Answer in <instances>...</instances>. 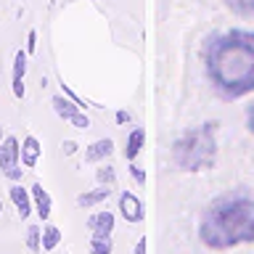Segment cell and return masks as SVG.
Returning <instances> with one entry per match:
<instances>
[{
  "label": "cell",
  "instance_id": "1",
  "mask_svg": "<svg viewBox=\"0 0 254 254\" xmlns=\"http://www.w3.org/2000/svg\"><path fill=\"white\" fill-rule=\"evenodd\" d=\"M206 74L225 98H241L254 90V32L230 29L206 45Z\"/></svg>",
  "mask_w": 254,
  "mask_h": 254
},
{
  "label": "cell",
  "instance_id": "2",
  "mask_svg": "<svg viewBox=\"0 0 254 254\" xmlns=\"http://www.w3.org/2000/svg\"><path fill=\"white\" fill-rule=\"evenodd\" d=\"M198 238L209 249H233L254 241V188H236L204 209Z\"/></svg>",
  "mask_w": 254,
  "mask_h": 254
},
{
  "label": "cell",
  "instance_id": "3",
  "mask_svg": "<svg viewBox=\"0 0 254 254\" xmlns=\"http://www.w3.org/2000/svg\"><path fill=\"white\" fill-rule=\"evenodd\" d=\"M214 154H217V122L198 125L172 143V162L186 172H198L212 167Z\"/></svg>",
  "mask_w": 254,
  "mask_h": 254
},
{
  "label": "cell",
  "instance_id": "4",
  "mask_svg": "<svg viewBox=\"0 0 254 254\" xmlns=\"http://www.w3.org/2000/svg\"><path fill=\"white\" fill-rule=\"evenodd\" d=\"M19 159H21V146L13 135L0 140V170L5 172V178L11 180H21L24 170H19Z\"/></svg>",
  "mask_w": 254,
  "mask_h": 254
},
{
  "label": "cell",
  "instance_id": "5",
  "mask_svg": "<svg viewBox=\"0 0 254 254\" xmlns=\"http://www.w3.org/2000/svg\"><path fill=\"white\" fill-rule=\"evenodd\" d=\"M53 111L59 114L64 122L74 125L77 130H87L90 127V119H87V114H82V106L79 103H74L71 98H64V95H53Z\"/></svg>",
  "mask_w": 254,
  "mask_h": 254
},
{
  "label": "cell",
  "instance_id": "6",
  "mask_svg": "<svg viewBox=\"0 0 254 254\" xmlns=\"http://www.w3.org/2000/svg\"><path fill=\"white\" fill-rule=\"evenodd\" d=\"M119 212H122V217L127 222H140L146 217V209H143L140 198L135 193H130V190H125V193L119 196Z\"/></svg>",
  "mask_w": 254,
  "mask_h": 254
},
{
  "label": "cell",
  "instance_id": "7",
  "mask_svg": "<svg viewBox=\"0 0 254 254\" xmlns=\"http://www.w3.org/2000/svg\"><path fill=\"white\" fill-rule=\"evenodd\" d=\"M32 201H35V209H37V217L40 220H48L51 217V209H53V201H51V193H48V190L40 186V183H35V186H32Z\"/></svg>",
  "mask_w": 254,
  "mask_h": 254
},
{
  "label": "cell",
  "instance_id": "8",
  "mask_svg": "<svg viewBox=\"0 0 254 254\" xmlns=\"http://www.w3.org/2000/svg\"><path fill=\"white\" fill-rule=\"evenodd\" d=\"M114 154V140L111 138H101V140H95V143H90L87 146V151H85V162H101V159H106V156H111Z\"/></svg>",
  "mask_w": 254,
  "mask_h": 254
},
{
  "label": "cell",
  "instance_id": "9",
  "mask_svg": "<svg viewBox=\"0 0 254 254\" xmlns=\"http://www.w3.org/2000/svg\"><path fill=\"white\" fill-rule=\"evenodd\" d=\"M24 74H27V51H19L13 59V95L24 98Z\"/></svg>",
  "mask_w": 254,
  "mask_h": 254
},
{
  "label": "cell",
  "instance_id": "10",
  "mask_svg": "<svg viewBox=\"0 0 254 254\" xmlns=\"http://www.w3.org/2000/svg\"><path fill=\"white\" fill-rule=\"evenodd\" d=\"M8 193H11V201H13L16 209H19L21 217H29V214H32V193H29V190H24L19 183H16V186L8 188Z\"/></svg>",
  "mask_w": 254,
  "mask_h": 254
},
{
  "label": "cell",
  "instance_id": "11",
  "mask_svg": "<svg viewBox=\"0 0 254 254\" xmlns=\"http://www.w3.org/2000/svg\"><path fill=\"white\" fill-rule=\"evenodd\" d=\"M87 228L93 230V236H111L114 230V214L111 212H98L87 220Z\"/></svg>",
  "mask_w": 254,
  "mask_h": 254
},
{
  "label": "cell",
  "instance_id": "12",
  "mask_svg": "<svg viewBox=\"0 0 254 254\" xmlns=\"http://www.w3.org/2000/svg\"><path fill=\"white\" fill-rule=\"evenodd\" d=\"M40 151H43L40 140L35 138V135H27L24 143H21V162H24V167H35L37 159H40Z\"/></svg>",
  "mask_w": 254,
  "mask_h": 254
},
{
  "label": "cell",
  "instance_id": "13",
  "mask_svg": "<svg viewBox=\"0 0 254 254\" xmlns=\"http://www.w3.org/2000/svg\"><path fill=\"white\" fill-rule=\"evenodd\" d=\"M143 140H146V132H143V127H135V130L127 135V146H125V159L127 162H135L143 148Z\"/></svg>",
  "mask_w": 254,
  "mask_h": 254
},
{
  "label": "cell",
  "instance_id": "14",
  "mask_svg": "<svg viewBox=\"0 0 254 254\" xmlns=\"http://www.w3.org/2000/svg\"><path fill=\"white\" fill-rule=\"evenodd\" d=\"M109 196H111L109 186H101V188H95V190H85L82 196H77V204L79 206H95V204L106 201Z\"/></svg>",
  "mask_w": 254,
  "mask_h": 254
},
{
  "label": "cell",
  "instance_id": "15",
  "mask_svg": "<svg viewBox=\"0 0 254 254\" xmlns=\"http://www.w3.org/2000/svg\"><path fill=\"white\" fill-rule=\"evenodd\" d=\"M61 241V230L56 228V225H45L43 228V249L45 252H53L56 246H59Z\"/></svg>",
  "mask_w": 254,
  "mask_h": 254
},
{
  "label": "cell",
  "instance_id": "16",
  "mask_svg": "<svg viewBox=\"0 0 254 254\" xmlns=\"http://www.w3.org/2000/svg\"><path fill=\"white\" fill-rule=\"evenodd\" d=\"M27 249L29 252L43 249V230H40L37 225H29V230H27Z\"/></svg>",
  "mask_w": 254,
  "mask_h": 254
},
{
  "label": "cell",
  "instance_id": "17",
  "mask_svg": "<svg viewBox=\"0 0 254 254\" xmlns=\"http://www.w3.org/2000/svg\"><path fill=\"white\" fill-rule=\"evenodd\" d=\"M90 252L93 254H111V236H93Z\"/></svg>",
  "mask_w": 254,
  "mask_h": 254
},
{
  "label": "cell",
  "instance_id": "18",
  "mask_svg": "<svg viewBox=\"0 0 254 254\" xmlns=\"http://www.w3.org/2000/svg\"><path fill=\"white\" fill-rule=\"evenodd\" d=\"M238 16H254V0H225Z\"/></svg>",
  "mask_w": 254,
  "mask_h": 254
},
{
  "label": "cell",
  "instance_id": "19",
  "mask_svg": "<svg viewBox=\"0 0 254 254\" xmlns=\"http://www.w3.org/2000/svg\"><path fill=\"white\" fill-rule=\"evenodd\" d=\"M95 178H98L101 186H111V183L117 180V172H114V167H111V164H103L101 170L95 172Z\"/></svg>",
  "mask_w": 254,
  "mask_h": 254
},
{
  "label": "cell",
  "instance_id": "20",
  "mask_svg": "<svg viewBox=\"0 0 254 254\" xmlns=\"http://www.w3.org/2000/svg\"><path fill=\"white\" fill-rule=\"evenodd\" d=\"M130 172H132L135 183H140V186H143V183H146V172H143V170H140L138 164H130Z\"/></svg>",
  "mask_w": 254,
  "mask_h": 254
},
{
  "label": "cell",
  "instance_id": "21",
  "mask_svg": "<svg viewBox=\"0 0 254 254\" xmlns=\"http://www.w3.org/2000/svg\"><path fill=\"white\" fill-rule=\"evenodd\" d=\"M35 48H37V32L32 29L29 37H27V53H35Z\"/></svg>",
  "mask_w": 254,
  "mask_h": 254
},
{
  "label": "cell",
  "instance_id": "22",
  "mask_svg": "<svg viewBox=\"0 0 254 254\" xmlns=\"http://www.w3.org/2000/svg\"><path fill=\"white\" fill-rule=\"evenodd\" d=\"M148 252V238L143 236V238H138V244H135V254H146Z\"/></svg>",
  "mask_w": 254,
  "mask_h": 254
},
{
  "label": "cell",
  "instance_id": "23",
  "mask_svg": "<svg viewBox=\"0 0 254 254\" xmlns=\"http://www.w3.org/2000/svg\"><path fill=\"white\" fill-rule=\"evenodd\" d=\"M64 154H66V156H71V154H74V151H77V143L74 140H64Z\"/></svg>",
  "mask_w": 254,
  "mask_h": 254
},
{
  "label": "cell",
  "instance_id": "24",
  "mask_svg": "<svg viewBox=\"0 0 254 254\" xmlns=\"http://www.w3.org/2000/svg\"><path fill=\"white\" fill-rule=\"evenodd\" d=\"M246 122H249V130L254 135V106H249V111H246Z\"/></svg>",
  "mask_w": 254,
  "mask_h": 254
},
{
  "label": "cell",
  "instance_id": "25",
  "mask_svg": "<svg viewBox=\"0 0 254 254\" xmlns=\"http://www.w3.org/2000/svg\"><path fill=\"white\" fill-rule=\"evenodd\" d=\"M117 122H119V125L130 122V114H127V111H117Z\"/></svg>",
  "mask_w": 254,
  "mask_h": 254
},
{
  "label": "cell",
  "instance_id": "26",
  "mask_svg": "<svg viewBox=\"0 0 254 254\" xmlns=\"http://www.w3.org/2000/svg\"><path fill=\"white\" fill-rule=\"evenodd\" d=\"M0 140H3V125H0Z\"/></svg>",
  "mask_w": 254,
  "mask_h": 254
},
{
  "label": "cell",
  "instance_id": "27",
  "mask_svg": "<svg viewBox=\"0 0 254 254\" xmlns=\"http://www.w3.org/2000/svg\"><path fill=\"white\" fill-rule=\"evenodd\" d=\"M0 212H3V201H0Z\"/></svg>",
  "mask_w": 254,
  "mask_h": 254
}]
</instances>
